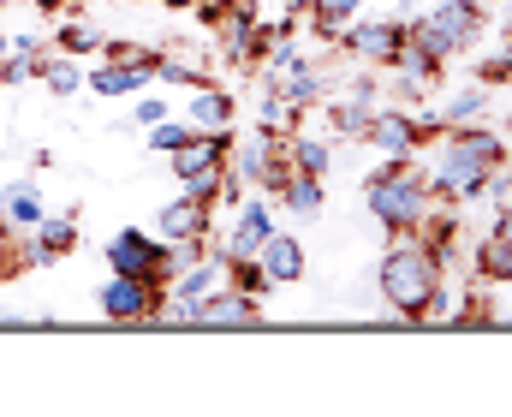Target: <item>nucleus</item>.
<instances>
[{
    "label": "nucleus",
    "mask_w": 512,
    "mask_h": 417,
    "mask_svg": "<svg viewBox=\"0 0 512 417\" xmlns=\"http://www.w3.org/2000/svg\"><path fill=\"white\" fill-rule=\"evenodd\" d=\"M197 328H256L262 322V298H251V292H239V286H215L203 304H197V316H191Z\"/></svg>",
    "instance_id": "9b49d317"
},
{
    "label": "nucleus",
    "mask_w": 512,
    "mask_h": 417,
    "mask_svg": "<svg viewBox=\"0 0 512 417\" xmlns=\"http://www.w3.org/2000/svg\"><path fill=\"white\" fill-rule=\"evenodd\" d=\"M209 227H215V209L209 203H197V197H173V203H161V215H155V233L173 245V239H209Z\"/></svg>",
    "instance_id": "2eb2a0df"
},
{
    "label": "nucleus",
    "mask_w": 512,
    "mask_h": 417,
    "mask_svg": "<svg viewBox=\"0 0 512 417\" xmlns=\"http://www.w3.org/2000/svg\"><path fill=\"white\" fill-rule=\"evenodd\" d=\"M364 12V0H310V12H304V24L322 36V42H340V30L352 24Z\"/></svg>",
    "instance_id": "a878e982"
},
{
    "label": "nucleus",
    "mask_w": 512,
    "mask_h": 417,
    "mask_svg": "<svg viewBox=\"0 0 512 417\" xmlns=\"http://www.w3.org/2000/svg\"><path fill=\"white\" fill-rule=\"evenodd\" d=\"M376 108H382V84H376V72L364 66V78H352V90L328 102V126H334V138H358L364 143V126H370Z\"/></svg>",
    "instance_id": "9d476101"
},
{
    "label": "nucleus",
    "mask_w": 512,
    "mask_h": 417,
    "mask_svg": "<svg viewBox=\"0 0 512 417\" xmlns=\"http://www.w3.org/2000/svg\"><path fill=\"white\" fill-rule=\"evenodd\" d=\"M78 251V215L66 209V215H42L30 233H24V257H30V269H48V263H60V257H72Z\"/></svg>",
    "instance_id": "f8f14e48"
},
{
    "label": "nucleus",
    "mask_w": 512,
    "mask_h": 417,
    "mask_svg": "<svg viewBox=\"0 0 512 417\" xmlns=\"http://www.w3.org/2000/svg\"><path fill=\"white\" fill-rule=\"evenodd\" d=\"M256 263H262V275L274 280V286H292V280H304V245H298V233H268L262 239V251H256Z\"/></svg>",
    "instance_id": "6ab92c4d"
},
{
    "label": "nucleus",
    "mask_w": 512,
    "mask_h": 417,
    "mask_svg": "<svg viewBox=\"0 0 512 417\" xmlns=\"http://www.w3.org/2000/svg\"><path fill=\"white\" fill-rule=\"evenodd\" d=\"M382 304L405 322H453V292H447V269L435 263V251L411 233V239H393L382 251Z\"/></svg>",
    "instance_id": "f257e3e1"
},
{
    "label": "nucleus",
    "mask_w": 512,
    "mask_h": 417,
    "mask_svg": "<svg viewBox=\"0 0 512 417\" xmlns=\"http://www.w3.org/2000/svg\"><path fill=\"white\" fill-rule=\"evenodd\" d=\"M155 78H167V84H209L203 78V60H179V54H161V66H155Z\"/></svg>",
    "instance_id": "7c9ffc66"
},
{
    "label": "nucleus",
    "mask_w": 512,
    "mask_h": 417,
    "mask_svg": "<svg viewBox=\"0 0 512 417\" xmlns=\"http://www.w3.org/2000/svg\"><path fill=\"white\" fill-rule=\"evenodd\" d=\"M185 120H191L197 132H221V126H233V120H239V96H233V90H221V84H197V90H191V102H185Z\"/></svg>",
    "instance_id": "a211bd4d"
},
{
    "label": "nucleus",
    "mask_w": 512,
    "mask_h": 417,
    "mask_svg": "<svg viewBox=\"0 0 512 417\" xmlns=\"http://www.w3.org/2000/svg\"><path fill=\"white\" fill-rule=\"evenodd\" d=\"M364 209L387 227V239H411V233L423 227V215L435 209V191H429V179H423L411 161L387 155L382 167L364 179Z\"/></svg>",
    "instance_id": "7ed1b4c3"
},
{
    "label": "nucleus",
    "mask_w": 512,
    "mask_h": 417,
    "mask_svg": "<svg viewBox=\"0 0 512 417\" xmlns=\"http://www.w3.org/2000/svg\"><path fill=\"white\" fill-rule=\"evenodd\" d=\"M429 138H435V126L423 114H411V108H376L370 126H364V143H376L382 155H399V161H411Z\"/></svg>",
    "instance_id": "1a4fd4ad"
},
{
    "label": "nucleus",
    "mask_w": 512,
    "mask_h": 417,
    "mask_svg": "<svg viewBox=\"0 0 512 417\" xmlns=\"http://www.w3.org/2000/svg\"><path fill=\"white\" fill-rule=\"evenodd\" d=\"M155 120H167V102H161V96H155V90H143V96H137V102H131V126H143V132H149V126H155Z\"/></svg>",
    "instance_id": "2f4dec72"
},
{
    "label": "nucleus",
    "mask_w": 512,
    "mask_h": 417,
    "mask_svg": "<svg viewBox=\"0 0 512 417\" xmlns=\"http://www.w3.org/2000/svg\"><path fill=\"white\" fill-rule=\"evenodd\" d=\"M191 138H197V126H191V120H173V114L149 126V149H155V155H173V149H185Z\"/></svg>",
    "instance_id": "c756f323"
},
{
    "label": "nucleus",
    "mask_w": 512,
    "mask_h": 417,
    "mask_svg": "<svg viewBox=\"0 0 512 417\" xmlns=\"http://www.w3.org/2000/svg\"><path fill=\"white\" fill-rule=\"evenodd\" d=\"M507 161H512V143H507Z\"/></svg>",
    "instance_id": "c9c22d12"
},
{
    "label": "nucleus",
    "mask_w": 512,
    "mask_h": 417,
    "mask_svg": "<svg viewBox=\"0 0 512 417\" xmlns=\"http://www.w3.org/2000/svg\"><path fill=\"white\" fill-rule=\"evenodd\" d=\"M102 263L114 269V275H131V280H155V286H167V239L161 233H143V227H120L108 245H102Z\"/></svg>",
    "instance_id": "0eeeda50"
},
{
    "label": "nucleus",
    "mask_w": 512,
    "mask_h": 417,
    "mask_svg": "<svg viewBox=\"0 0 512 417\" xmlns=\"http://www.w3.org/2000/svg\"><path fill=\"white\" fill-rule=\"evenodd\" d=\"M0 209H6V221H12L18 233H30V227L48 215V203H42V185H36V179H18V185H6V191H0Z\"/></svg>",
    "instance_id": "5701e85b"
},
{
    "label": "nucleus",
    "mask_w": 512,
    "mask_h": 417,
    "mask_svg": "<svg viewBox=\"0 0 512 417\" xmlns=\"http://www.w3.org/2000/svg\"><path fill=\"white\" fill-rule=\"evenodd\" d=\"M411 18H417V12H399V18H364V24L352 18V24L340 30L334 48L352 54L358 66H370V72H387V66L399 60V48L411 42Z\"/></svg>",
    "instance_id": "39448f33"
},
{
    "label": "nucleus",
    "mask_w": 512,
    "mask_h": 417,
    "mask_svg": "<svg viewBox=\"0 0 512 417\" xmlns=\"http://www.w3.org/2000/svg\"><path fill=\"white\" fill-rule=\"evenodd\" d=\"M268 90H280L286 102H298L304 114L322 102V90H328V78H322V66L304 54V60H292V66H280V72H268Z\"/></svg>",
    "instance_id": "dca6fc26"
},
{
    "label": "nucleus",
    "mask_w": 512,
    "mask_h": 417,
    "mask_svg": "<svg viewBox=\"0 0 512 417\" xmlns=\"http://www.w3.org/2000/svg\"><path fill=\"white\" fill-rule=\"evenodd\" d=\"M501 161H507V138L489 132L483 120H471V126H447V132H441L435 167H429L423 179H429L435 203H477L483 185H489V173H495Z\"/></svg>",
    "instance_id": "f03ea898"
},
{
    "label": "nucleus",
    "mask_w": 512,
    "mask_h": 417,
    "mask_svg": "<svg viewBox=\"0 0 512 417\" xmlns=\"http://www.w3.org/2000/svg\"><path fill=\"white\" fill-rule=\"evenodd\" d=\"M489 96H495L489 84H465V90H453L447 102H435L423 120H429V126H435V138H441L447 126H471V120H483V114H489Z\"/></svg>",
    "instance_id": "f3484780"
},
{
    "label": "nucleus",
    "mask_w": 512,
    "mask_h": 417,
    "mask_svg": "<svg viewBox=\"0 0 512 417\" xmlns=\"http://www.w3.org/2000/svg\"><path fill=\"white\" fill-rule=\"evenodd\" d=\"M227 286H239V292H251V298H268V292H274V280L262 275L256 257H227Z\"/></svg>",
    "instance_id": "c85d7f7f"
},
{
    "label": "nucleus",
    "mask_w": 512,
    "mask_h": 417,
    "mask_svg": "<svg viewBox=\"0 0 512 417\" xmlns=\"http://www.w3.org/2000/svg\"><path fill=\"white\" fill-rule=\"evenodd\" d=\"M274 203H280V215H292V221H316V215H322V203H328V191H322V179L292 173V179L274 191Z\"/></svg>",
    "instance_id": "aec40b11"
},
{
    "label": "nucleus",
    "mask_w": 512,
    "mask_h": 417,
    "mask_svg": "<svg viewBox=\"0 0 512 417\" xmlns=\"http://www.w3.org/2000/svg\"><path fill=\"white\" fill-rule=\"evenodd\" d=\"M256 126H262V132H274V138H286V132H298V126H304V108H298V102H286L280 90H268V84H262Z\"/></svg>",
    "instance_id": "bb28decb"
},
{
    "label": "nucleus",
    "mask_w": 512,
    "mask_h": 417,
    "mask_svg": "<svg viewBox=\"0 0 512 417\" xmlns=\"http://www.w3.org/2000/svg\"><path fill=\"white\" fill-rule=\"evenodd\" d=\"M477 203H489L495 209V227H512V161H501L495 173H489V185H483V197Z\"/></svg>",
    "instance_id": "cd10ccee"
},
{
    "label": "nucleus",
    "mask_w": 512,
    "mask_h": 417,
    "mask_svg": "<svg viewBox=\"0 0 512 417\" xmlns=\"http://www.w3.org/2000/svg\"><path fill=\"white\" fill-rule=\"evenodd\" d=\"M36 84H42V90H54V96H78V90H84V66H78L72 54L48 48V54L36 60Z\"/></svg>",
    "instance_id": "393cba45"
},
{
    "label": "nucleus",
    "mask_w": 512,
    "mask_h": 417,
    "mask_svg": "<svg viewBox=\"0 0 512 417\" xmlns=\"http://www.w3.org/2000/svg\"><path fill=\"white\" fill-rule=\"evenodd\" d=\"M0 6H6V0H0Z\"/></svg>",
    "instance_id": "e433bc0d"
},
{
    "label": "nucleus",
    "mask_w": 512,
    "mask_h": 417,
    "mask_svg": "<svg viewBox=\"0 0 512 417\" xmlns=\"http://www.w3.org/2000/svg\"><path fill=\"white\" fill-rule=\"evenodd\" d=\"M42 18H60V12H78V0H30Z\"/></svg>",
    "instance_id": "72a5a7b5"
},
{
    "label": "nucleus",
    "mask_w": 512,
    "mask_h": 417,
    "mask_svg": "<svg viewBox=\"0 0 512 417\" xmlns=\"http://www.w3.org/2000/svg\"><path fill=\"white\" fill-rule=\"evenodd\" d=\"M483 30H489V0H441L435 12L411 18V42H423L441 60H453L471 42H483Z\"/></svg>",
    "instance_id": "20e7f679"
},
{
    "label": "nucleus",
    "mask_w": 512,
    "mask_h": 417,
    "mask_svg": "<svg viewBox=\"0 0 512 417\" xmlns=\"http://www.w3.org/2000/svg\"><path fill=\"white\" fill-rule=\"evenodd\" d=\"M161 304H167V286L155 280H131V275H114L96 286V310L120 328H137V322H161Z\"/></svg>",
    "instance_id": "423d86ee"
},
{
    "label": "nucleus",
    "mask_w": 512,
    "mask_h": 417,
    "mask_svg": "<svg viewBox=\"0 0 512 417\" xmlns=\"http://www.w3.org/2000/svg\"><path fill=\"white\" fill-rule=\"evenodd\" d=\"M227 161H233V173H239L245 185H262V179L286 161V138H274V132H262V126H256L245 143H233V155H227Z\"/></svg>",
    "instance_id": "4468645a"
},
{
    "label": "nucleus",
    "mask_w": 512,
    "mask_h": 417,
    "mask_svg": "<svg viewBox=\"0 0 512 417\" xmlns=\"http://www.w3.org/2000/svg\"><path fill=\"white\" fill-rule=\"evenodd\" d=\"M48 48L72 54V60H90V54L102 48V30H96L84 12H60V24H54V42H48Z\"/></svg>",
    "instance_id": "4be33fe9"
},
{
    "label": "nucleus",
    "mask_w": 512,
    "mask_h": 417,
    "mask_svg": "<svg viewBox=\"0 0 512 417\" xmlns=\"http://www.w3.org/2000/svg\"><path fill=\"white\" fill-rule=\"evenodd\" d=\"M268 233H274V209H268V197H245V203L233 209V233L221 239V257H256Z\"/></svg>",
    "instance_id": "ddd939ff"
},
{
    "label": "nucleus",
    "mask_w": 512,
    "mask_h": 417,
    "mask_svg": "<svg viewBox=\"0 0 512 417\" xmlns=\"http://www.w3.org/2000/svg\"><path fill=\"white\" fill-rule=\"evenodd\" d=\"M155 66H161V48H137V54H126V60H108V54H102V66L84 78V90H96L102 102L143 96V90L155 84Z\"/></svg>",
    "instance_id": "6e6552de"
},
{
    "label": "nucleus",
    "mask_w": 512,
    "mask_h": 417,
    "mask_svg": "<svg viewBox=\"0 0 512 417\" xmlns=\"http://www.w3.org/2000/svg\"><path fill=\"white\" fill-rule=\"evenodd\" d=\"M477 275L489 286H512V227H489L477 245Z\"/></svg>",
    "instance_id": "412c9836"
},
{
    "label": "nucleus",
    "mask_w": 512,
    "mask_h": 417,
    "mask_svg": "<svg viewBox=\"0 0 512 417\" xmlns=\"http://www.w3.org/2000/svg\"><path fill=\"white\" fill-rule=\"evenodd\" d=\"M155 6H167V12H191L197 0H155Z\"/></svg>",
    "instance_id": "f704fd0d"
},
{
    "label": "nucleus",
    "mask_w": 512,
    "mask_h": 417,
    "mask_svg": "<svg viewBox=\"0 0 512 417\" xmlns=\"http://www.w3.org/2000/svg\"><path fill=\"white\" fill-rule=\"evenodd\" d=\"M477 84H489V90H495V84H512V42L495 54V60H483V66H477Z\"/></svg>",
    "instance_id": "473e14b6"
},
{
    "label": "nucleus",
    "mask_w": 512,
    "mask_h": 417,
    "mask_svg": "<svg viewBox=\"0 0 512 417\" xmlns=\"http://www.w3.org/2000/svg\"><path fill=\"white\" fill-rule=\"evenodd\" d=\"M286 161H292V173L328 179V167H334V143H328V138H310V132H286Z\"/></svg>",
    "instance_id": "b1692460"
}]
</instances>
